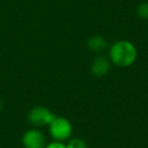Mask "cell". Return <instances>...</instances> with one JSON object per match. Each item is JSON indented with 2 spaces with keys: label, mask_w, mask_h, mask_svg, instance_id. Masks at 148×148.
Here are the masks:
<instances>
[{
  "label": "cell",
  "mask_w": 148,
  "mask_h": 148,
  "mask_svg": "<svg viewBox=\"0 0 148 148\" xmlns=\"http://www.w3.org/2000/svg\"><path fill=\"white\" fill-rule=\"evenodd\" d=\"M110 62L105 57H97L91 65V72L95 76L101 77L109 72Z\"/></svg>",
  "instance_id": "obj_5"
},
{
  "label": "cell",
  "mask_w": 148,
  "mask_h": 148,
  "mask_svg": "<svg viewBox=\"0 0 148 148\" xmlns=\"http://www.w3.org/2000/svg\"><path fill=\"white\" fill-rule=\"evenodd\" d=\"M87 46L91 51L95 52V53H99L107 48V42L101 36H95L88 40Z\"/></svg>",
  "instance_id": "obj_6"
},
{
  "label": "cell",
  "mask_w": 148,
  "mask_h": 148,
  "mask_svg": "<svg viewBox=\"0 0 148 148\" xmlns=\"http://www.w3.org/2000/svg\"><path fill=\"white\" fill-rule=\"evenodd\" d=\"M67 148H87V145L83 140L81 139H73L69 142Z\"/></svg>",
  "instance_id": "obj_8"
},
{
  "label": "cell",
  "mask_w": 148,
  "mask_h": 148,
  "mask_svg": "<svg viewBox=\"0 0 148 148\" xmlns=\"http://www.w3.org/2000/svg\"><path fill=\"white\" fill-rule=\"evenodd\" d=\"M137 14L141 19H148V2H142L138 5Z\"/></svg>",
  "instance_id": "obj_7"
},
{
  "label": "cell",
  "mask_w": 148,
  "mask_h": 148,
  "mask_svg": "<svg viewBox=\"0 0 148 148\" xmlns=\"http://www.w3.org/2000/svg\"><path fill=\"white\" fill-rule=\"evenodd\" d=\"M46 148H67L64 144L60 143V142H53V143L49 144Z\"/></svg>",
  "instance_id": "obj_9"
},
{
  "label": "cell",
  "mask_w": 148,
  "mask_h": 148,
  "mask_svg": "<svg viewBox=\"0 0 148 148\" xmlns=\"http://www.w3.org/2000/svg\"><path fill=\"white\" fill-rule=\"evenodd\" d=\"M23 143L25 148H44L46 143L45 136L38 130H29L23 135Z\"/></svg>",
  "instance_id": "obj_4"
},
{
  "label": "cell",
  "mask_w": 148,
  "mask_h": 148,
  "mask_svg": "<svg viewBox=\"0 0 148 148\" xmlns=\"http://www.w3.org/2000/svg\"><path fill=\"white\" fill-rule=\"evenodd\" d=\"M50 132L54 139L58 141L67 140L72 132L71 124L65 118H55L50 124Z\"/></svg>",
  "instance_id": "obj_2"
},
{
  "label": "cell",
  "mask_w": 148,
  "mask_h": 148,
  "mask_svg": "<svg viewBox=\"0 0 148 148\" xmlns=\"http://www.w3.org/2000/svg\"><path fill=\"white\" fill-rule=\"evenodd\" d=\"M137 52L132 43L128 41H119L111 48V60L119 67H128L134 63Z\"/></svg>",
  "instance_id": "obj_1"
},
{
  "label": "cell",
  "mask_w": 148,
  "mask_h": 148,
  "mask_svg": "<svg viewBox=\"0 0 148 148\" xmlns=\"http://www.w3.org/2000/svg\"><path fill=\"white\" fill-rule=\"evenodd\" d=\"M55 115L45 107H36L29 113V121L34 126L50 125L55 119Z\"/></svg>",
  "instance_id": "obj_3"
}]
</instances>
